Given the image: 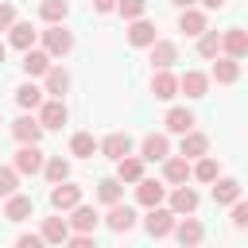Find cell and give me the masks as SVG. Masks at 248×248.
I'll return each mask as SVG.
<instances>
[{
	"instance_id": "obj_1",
	"label": "cell",
	"mask_w": 248,
	"mask_h": 248,
	"mask_svg": "<svg viewBox=\"0 0 248 248\" xmlns=\"http://www.w3.org/2000/svg\"><path fill=\"white\" fill-rule=\"evenodd\" d=\"M43 46H46V54H50V58H62V54H70V50H74V35H70L62 23H50V27L43 31Z\"/></svg>"
},
{
	"instance_id": "obj_2",
	"label": "cell",
	"mask_w": 248,
	"mask_h": 248,
	"mask_svg": "<svg viewBox=\"0 0 248 248\" xmlns=\"http://www.w3.org/2000/svg\"><path fill=\"white\" fill-rule=\"evenodd\" d=\"M43 163H46V159H43L39 143H19V151H16V163H12V167H16L19 174H39V170H43Z\"/></svg>"
},
{
	"instance_id": "obj_3",
	"label": "cell",
	"mask_w": 248,
	"mask_h": 248,
	"mask_svg": "<svg viewBox=\"0 0 248 248\" xmlns=\"http://www.w3.org/2000/svg\"><path fill=\"white\" fill-rule=\"evenodd\" d=\"M78 202H81V186H74V182H66V178L50 186V205H54L58 213H66V209H74Z\"/></svg>"
},
{
	"instance_id": "obj_4",
	"label": "cell",
	"mask_w": 248,
	"mask_h": 248,
	"mask_svg": "<svg viewBox=\"0 0 248 248\" xmlns=\"http://www.w3.org/2000/svg\"><path fill=\"white\" fill-rule=\"evenodd\" d=\"M140 155H143V163H163V159L170 155V140H167L163 132H151V136H143Z\"/></svg>"
},
{
	"instance_id": "obj_5",
	"label": "cell",
	"mask_w": 248,
	"mask_h": 248,
	"mask_svg": "<svg viewBox=\"0 0 248 248\" xmlns=\"http://www.w3.org/2000/svg\"><path fill=\"white\" fill-rule=\"evenodd\" d=\"M147 232H151V236H170V232H174V209L151 205V209H147Z\"/></svg>"
},
{
	"instance_id": "obj_6",
	"label": "cell",
	"mask_w": 248,
	"mask_h": 248,
	"mask_svg": "<svg viewBox=\"0 0 248 248\" xmlns=\"http://www.w3.org/2000/svg\"><path fill=\"white\" fill-rule=\"evenodd\" d=\"M190 170H194V167H190L186 155H167V159H163V178H167L170 186H182V182L190 178Z\"/></svg>"
},
{
	"instance_id": "obj_7",
	"label": "cell",
	"mask_w": 248,
	"mask_h": 248,
	"mask_svg": "<svg viewBox=\"0 0 248 248\" xmlns=\"http://www.w3.org/2000/svg\"><path fill=\"white\" fill-rule=\"evenodd\" d=\"M163 198H167V186L163 182H155V178H140L136 182V202L140 205L151 209V205H163Z\"/></svg>"
},
{
	"instance_id": "obj_8",
	"label": "cell",
	"mask_w": 248,
	"mask_h": 248,
	"mask_svg": "<svg viewBox=\"0 0 248 248\" xmlns=\"http://www.w3.org/2000/svg\"><path fill=\"white\" fill-rule=\"evenodd\" d=\"M39 124H43V128H62V124H66V105H62V97H50V101L39 105Z\"/></svg>"
},
{
	"instance_id": "obj_9",
	"label": "cell",
	"mask_w": 248,
	"mask_h": 248,
	"mask_svg": "<svg viewBox=\"0 0 248 248\" xmlns=\"http://www.w3.org/2000/svg\"><path fill=\"white\" fill-rule=\"evenodd\" d=\"M12 136H16V143H39V136H43L39 116H19V120H12Z\"/></svg>"
},
{
	"instance_id": "obj_10",
	"label": "cell",
	"mask_w": 248,
	"mask_h": 248,
	"mask_svg": "<svg viewBox=\"0 0 248 248\" xmlns=\"http://www.w3.org/2000/svg\"><path fill=\"white\" fill-rule=\"evenodd\" d=\"M105 225H108L112 232H128V229L136 225V209L116 202V205H108V217H105Z\"/></svg>"
},
{
	"instance_id": "obj_11",
	"label": "cell",
	"mask_w": 248,
	"mask_h": 248,
	"mask_svg": "<svg viewBox=\"0 0 248 248\" xmlns=\"http://www.w3.org/2000/svg\"><path fill=\"white\" fill-rule=\"evenodd\" d=\"M221 50L232 54V58H244V54H248V31H244V27H229V31L221 35Z\"/></svg>"
},
{
	"instance_id": "obj_12",
	"label": "cell",
	"mask_w": 248,
	"mask_h": 248,
	"mask_svg": "<svg viewBox=\"0 0 248 248\" xmlns=\"http://www.w3.org/2000/svg\"><path fill=\"white\" fill-rule=\"evenodd\" d=\"M101 151L108 159H124V155H132V136L128 132H112V136L101 140Z\"/></svg>"
},
{
	"instance_id": "obj_13",
	"label": "cell",
	"mask_w": 248,
	"mask_h": 248,
	"mask_svg": "<svg viewBox=\"0 0 248 248\" xmlns=\"http://www.w3.org/2000/svg\"><path fill=\"white\" fill-rule=\"evenodd\" d=\"M170 209H174V217L194 213V209H198V190H190L186 182H182V186H174V194H170Z\"/></svg>"
},
{
	"instance_id": "obj_14",
	"label": "cell",
	"mask_w": 248,
	"mask_h": 248,
	"mask_svg": "<svg viewBox=\"0 0 248 248\" xmlns=\"http://www.w3.org/2000/svg\"><path fill=\"white\" fill-rule=\"evenodd\" d=\"M35 213V202L27 194H8V205H4V217L8 221H27Z\"/></svg>"
},
{
	"instance_id": "obj_15",
	"label": "cell",
	"mask_w": 248,
	"mask_h": 248,
	"mask_svg": "<svg viewBox=\"0 0 248 248\" xmlns=\"http://www.w3.org/2000/svg\"><path fill=\"white\" fill-rule=\"evenodd\" d=\"M202 236H205L202 221H194V217L174 221V240H178V244H202Z\"/></svg>"
},
{
	"instance_id": "obj_16",
	"label": "cell",
	"mask_w": 248,
	"mask_h": 248,
	"mask_svg": "<svg viewBox=\"0 0 248 248\" xmlns=\"http://www.w3.org/2000/svg\"><path fill=\"white\" fill-rule=\"evenodd\" d=\"M155 39H159V35H155V23H147L143 16L132 19V27H128V43H132V46H151Z\"/></svg>"
},
{
	"instance_id": "obj_17",
	"label": "cell",
	"mask_w": 248,
	"mask_h": 248,
	"mask_svg": "<svg viewBox=\"0 0 248 248\" xmlns=\"http://www.w3.org/2000/svg\"><path fill=\"white\" fill-rule=\"evenodd\" d=\"M151 62H155V70H170V62H178V46L167 43V39H155L151 43Z\"/></svg>"
},
{
	"instance_id": "obj_18",
	"label": "cell",
	"mask_w": 248,
	"mask_h": 248,
	"mask_svg": "<svg viewBox=\"0 0 248 248\" xmlns=\"http://www.w3.org/2000/svg\"><path fill=\"white\" fill-rule=\"evenodd\" d=\"M46 70H50V54L27 46V50H23V74H27V78H43Z\"/></svg>"
},
{
	"instance_id": "obj_19",
	"label": "cell",
	"mask_w": 248,
	"mask_h": 248,
	"mask_svg": "<svg viewBox=\"0 0 248 248\" xmlns=\"http://www.w3.org/2000/svg\"><path fill=\"white\" fill-rule=\"evenodd\" d=\"M236 78H240V58L225 54V58H217V62H213V81H221V85H232Z\"/></svg>"
},
{
	"instance_id": "obj_20",
	"label": "cell",
	"mask_w": 248,
	"mask_h": 248,
	"mask_svg": "<svg viewBox=\"0 0 248 248\" xmlns=\"http://www.w3.org/2000/svg\"><path fill=\"white\" fill-rule=\"evenodd\" d=\"M178 89H182L186 97H205V89H209V78H205L202 70H186V74L178 78Z\"/></svg>"
},
{
	"instance_id": "obj_21",
	"label": "cell",
	"mask_w": 248,
	"mask_h": 248,
	"mask_svg": "<svg viewBox=\"0 0 248 248\" xmlns=\"http://www.w3.org/2000/svg\"><path fill=\"white\" fill-rule=\"evenodd\" d=\"M116 178H120V182H140V178H143V155H124V159H116Z\"/></svg>"
},
{
	"instance_id": "obj_22",
	"label": "cell",
	"mask_w": 248,
	"mask_h": 248,
	"mask_svg": "<svg viewBox=\"0 0 248 248\" xmlns=\"http://www.w3.org/2000/svg\"><path fill=\"white\" fill-rule=\"evenodd\" d=\"M151 93H155L159 101H170V97L178 93V78H174L170 70H159V74L151 78Z\"/></svg>"
},
{
	"instance_id": "obj_23",
	"label": "cell",
	"mask_w": 248,
	"mask_h": 248,
	"mask_svg": "<svg viewBox=\"0 0 248 248\" xmlns=\"http://www.w3.org/2000/svg\"><path fill=\"white\" fill-rule=\"evenodd\" d=\"M205 151H209V136H202V132H194V128L182 132V155H186V159H202Z\"/></svg>"
},
{
	"instance_id": "obj_24",
	"label": "cell",
	"mask_w": 248,
	"mask_h": 248,
	"mask_svg": "<svg viewBox=\"0 0 248 248\" xmlns=\"http://www.w3.org/2000/svg\"><path fill=\"white\" fill-rule=\"evenodd\" d=\"M240 198V182L236 178H213V202L217 205H232Z\"/></svg>"
},
{
	"instance_id": "obj_25",
	"label": "cell",
	"mask_w": 248,
	"mask_h": 248,
	"mask_svg": "<svg viewBox=\"0 0 248 248\" xmlns=\"http://www.w3.org/2000/svg\"><path fill=\"white\" fill-rule=\"evenodd\" d=\"M70 213H74V217H70V225H74L78 232H93V229H97V221H101V217H97V209H93V205H81V202H78Z\"/></svg>"
},
{
	"instance_id": "obj_26",
	"label": "cell",
	"mask_w": 248,
	"mask_h": 248,
	"mask_svg": "<svg viewBox=\"0 0 248 248\" xmlns=\"http://www.w3.org/2000/svg\"><path fill=\"white\" fill-rule=\"evenodd\" d=\"M66 236H70V221L66 217H46L43 221V240L46 244H66Z\"/></svg>"
},
{
	"instance_id": "obj_27",
	"label": "cell",
	"mask_w": 248,
	"mask_h": 248,
	"mask_svg": "<svg viewBox=\"0 0 248 248\" xmlns=\"http://www.w3.org/2000/svg\"><path fill=\"white\" fill-rule=\"evenodd\" d=\"M178 31H186V35H202V31H205V12H198V8H182V16H178Z\"/></svg>"
},
{
	"instance_id": "obj_28",
	"label": "cell",
	"mask_w": 248,
	"mask_h": 248,
	"mask_svg": "<svg viewBox=\"0 0 248 248\" xmlns=\"http://www.w3.org/2000/svg\"><path fill=\"white\" fill-rule=\"evenodd\" d=\"M43 78H46V89H43V93H50V97H62V93L70 89V74H66L62 66H50Z\"/></svg>"
},
{
	"instance_id": "obj_29",
	"label": "cell",
	"mask_w": 248,
	"mask_h": 248,
	"mask_svg": "<svg viewBox=\"0 0 248 248\" xmlns=\"http://www.w3.org/2000/svg\"><path fill=\"white\" fill-rule=\"evenodd\" d=\"M163 124H167V132L182 136V132H190V128H194V112H190V108H170Z\"/></svg>"
},
{
	"instance_id": "obj_30",
	"label": "cell",
	"mask_w": 248,
	"mask_h": 248,
	"mask_svg": "<svg viewBox=\"0 0 248 248\" xmlns=\"http://www.w3.org/2000/svg\"><path fill=\"white\" fill-rule=\"evenodd\" d=\"M8 31H12L8 39H12V46H16V50H27V46L35 43V27H31V23H19V19H16Z\"/></svg>"
},
{
	"instance_id": "obj_31",
	"label": "cell",
	"mask_w": 248,
	"mask_h": 248,
	"mask_svg": "<svg viewBox=\"0 0 248 248\" xmlns=\"http://www.w3.org/2000/svg\"><path fill=\"white\" fill-rule=\"evenodd\" d=\"M70 151H74L78 159H93V151H101V143H97L89 132H78V136L70 140Z\"/></svg>"
},
{
	"instance_id": "obj_32",
	"label": "cell",
	"mask_w": 248,
	"mask_h": 248,
	"mask_svg": "<svg viewBox=\"0 0 248 248\" xmlns=\"http://www.w3.org/2000/svg\"><path fill=\"white\" fill-rule=\"evenodd\" d=\"M43 174H46V182L54 186V182H62V178H70V163H66L62 155H50V159L43 163Z\"/></svg>"
},
{
	"instance_id": "obj_33",
	"label": "cell",
	"mask_w": 248,
	"mask_h": 248,
	"mask_svg": "<svg viewBox=\"0 0 248 248\" xmlns=\"http://www.w3.org/2000/svg\"><path fill=\"white\" fill-rule=\"evenodd\" d=\"M120 194H124V182H120V178H101V182H97V198H101L105 205H116Z\"/></svg>"
},
{
	"instance_id": "obj_34",
	"label": "cell",
	"mask_w": 248,
	"mask_h": 248,
	"mask_svg": "<svg viewBox=\"0 0 248 248\" xmlns=\"http://www.w3.org/2000/svg\"><path fill=\"white\" fill-rule=\"evenodd\" d=\"M16 101H19V108H39V105H43V89H39L35 81H27V85L16 89Z\"/></svg>"
},
{
	"instance_id": "obj_35",
	"label": "cell",
	"mask_w": 248,
	"mask_h": 248,
	"mask_svg": "<svg viewBox=\"0 0 248 248\" xmlns=\"http://www.w3.org/2000/svg\"><path fill=\"white\" fill-rule=\"evenodd\" d=\"M66 12H70V4H66V0H43V4H39V16H43L46 23H62V19H66Z\"/></svg>"
},
{
	"instance_id": "obj_36",
	"label": "cell",
	"mask_w": 248,
	"mask_h": 248,
	"mask_svg": "<svg viewBox=\"0 0 248 248\" xmlns=\"http://www.w3.org/2000/svg\"><path fill=\"white\" fill-rule=\"evenodd\" d=\"M217 50H221V35L205 27V31L198 35V54H202V58H217Z\"/></svg>"
},
{
	"instance_id": "obj_37",
	"label": "cell",
	"mask_w": 248,
	"mask_h": 248,
	"mask_svg": "<svg viewBox=\"0 0 248 248\" xmlns=\"http://www.w3.org/2000/svg\"><path fill=\"white\" fill-rule=\"evenodd\" d=\"M190 174H194L198 182H213V178H217V163H213L209 155H202V159H198V167H194Z\"/></svg>"
},
{
	"instance_id": "obj_38",
	"label": "cell",
	"mask_w": 248,
	"mask_h": 248,
	"mask_svg": "<svg viewBox=\"0 0 248 248\" xmlns=\"http://www.w3.org/2000/svg\"><path fill=\"white\" fill-rule=\"evenodd\" d=\"M116 12H120L124 19H140V16L147 12V0H116Z\"/></svg>"
},
{
	"instance_id": "obj_39",
	"label": "cell",
	"mask_w": 248,
	"mask_h": 248,
	"mask_svg": "<svg viewBox=\"0 0 248 248\" xmlns=\"http://www.w3.org/2000/svg\"><path fill=\"white\" fill-rule=\"evenodd\" d=\"M16 186H19V170L16 167H0V198L16 194Z\"/></svg>"
},
{
	"instance_id": "obj_40",
	"label": "cell",
	"mask_w": 248,
	"mask_h": 248,
	"mask_svg": "<svg viewBox=\"0 0 248 248\" xmlns=\"http://www.w3.org/2000/svg\"><path fill=\"white\" fill-rule=\"evenodd\" d=\"M232 229H248V202H232Z\"/></svg>"
},
{
	"instance_id": "obj_41",
	"label": "cell",
	"mask_w": 248,
	"mask_h": 248,
	"mask_svg": "<svg viewBox=\"0 0 248 248\" xmlns=\"http://www.w3.org/2000/svg\"><path fill=\"white\" fill-rule=\"evenodd\" d=\"M66 244H74V248H93V232H70Z\"/></svg>"
},
{
	"instance_id": "obj_42",
	"label": "cell",
	"mask_w": 248,
	"mask_h": 248,
	"mask_svg": "<svg viewBox=\"0 0 248 248\" xmlns=\"http://www.w3.org/2000/svg\"><path fill=\"white\" fill-rule=\"evenodd\" d=\"M16 244H19V248H39V244H43V232H39V236H35V232H19Z\"/></svg>"
},
{
	"instance_id": "obj_43",
	"label": "cell",
	"mask_w": 248,
	"mask_h": 248,
	"mask_svg": "<svg viewBox=\"0 0 248 248\" xmlns=\"http://www.w3.org/2000/svg\"><path fill=\"white\" fill-rule=\"evenodd\" d=\"M12 23H16V8L12 4H0V31H8Z\"/></svg>"
},
{
	"instance_id": "obj_44",
	"label": "cell",
	"mask_w": 248,
	"mask_h": 248,
	"mask_svg": "<svg viewBox=\"0 0 248 248\" xmlns=\"http://www.w3.org/2000/svg\"><path fill=\"white\" fill-rule=\"evenodd\" d=\"M97 12H116V0H93Z\"/></svg>"
},
{
	"instance_id": "obj_45",
	"label": "cell",
	"mask_w": 248,
	"mask_h": 248,
	"mask_svg": "<svg viewBox=\"0 0 248 248\" xmlns=\"http://www.w3.org/2000/svg\"><path fill=\"white\" fill-rule=\"evenodd\" d=\"M202 8H205V12H221V8H225V0H202Z\"/></svg>"
},
{
	"instance_id": "obj_46",
	"label": "cell",
	"mask_w": 248,
	"mask_h": 248,
	"mask_svg": "<svg viewBox=\"0 0 248 248\" xmlns=\"http://www.w3.org/2000/svg\"><path fill=\"white\" fill-rule=\"evenodd\" d=\"M170 4H178V8H190V4H194V0H170Z\"/></svg>"
},
{
	"instance_id": "obj_47",
	"label": "cell",
	"mask_w": 248,
	"mask_h": 248,
	"mask_svg": "<svg viewBox=\"0 0 248 248\" xmlns=\"http://www.w3.org/2000/svg\"><path fill=\"white\" fill-rule=\"evenodd\" d=\"M4 54H8V46H4V43H0V62H4Z\"/></svg>"
},
{
	"instance_id": "obj_48",
	"label": "cell",
	"mask_w": 248,
	"mask_h": 248,
	"mask_svg": "<svg viewBox=\"0 0 248 248\" xmlns=\"http://www.w3.org/2000/svg\"><path fill=\"white\" fill-rule=\"evenodd\" d=\"M0 124H4V120H0Z\"/></svg>"
}]
</instances>
